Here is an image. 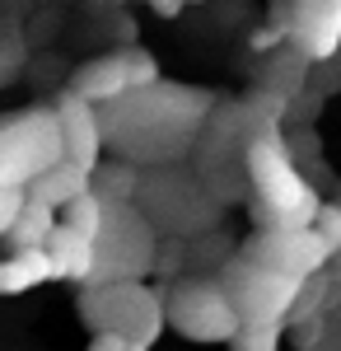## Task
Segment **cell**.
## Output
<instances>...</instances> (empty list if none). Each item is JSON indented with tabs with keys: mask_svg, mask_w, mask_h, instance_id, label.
Wrapping results in <instances>:
<instances>
[{
	"mask_svg": "<svg viewBox=\"0 0 341 351\" xmlns=\"http://www.w3.org/2000/svg\"><path fill=\"white\" fill-rule=\"evenodd\" d=\"M248 183L257 192V206L266 211L271 230H314L323 197L314 192V183L294 169L290 150L281 145L276 132H262L248 141Z\"/></svg>",
	"mask_w": 341,
	"mask_h": 351,
	"instance_id": "6da1fadb",
	"label": "cell"
},
{
	"mask_svg": "<svg viewBox=\"0 0 341 351\" xmlns=\"http://www.w3.org/2000/svg\"><path fill=\"white\" fill-rule=\"evenodd\" d=\"M79 314L84 324L99 332H117L131 347L150 351L159 342V332L168 328V309L164 295H155L145 281H117V286H89L79 295Z\"/></svg>",
	"mask_w": 341,
	"mask_h": 351,
	"instance_id": "7a4b0ae2",
	"label": "cell"
},
{
	"mask_svg": "<svg viewBox=\"0 0 341 351\" xmlns=\"http://www.w3.org/2000/svg\"><path fill=\"white\" fill-rule=\"evenodd\" d=\"M66 160L56 108H24L0 117V188H33Z\"/></svg>",
	"mask_w": 341,
	"mask_h": 351,
	"instance_id": "3957f363",
	"label": "cell"
},
{
	"mask_svg": "<svg viewBox=\"0 0 341 351\" xmlns=\"http://www.w3.org/2000/svg\"><path fill=\"white\" fill-rule=\"evenodd\" d=\"M164 309H168V328L201 347H234V337L243 332V314H238L234 295L225 291V281L183 276L164 295Z\"/></svg>",
	"mask_w": 341,
	"mask_h": 351,
	"instance_id": "277c9868",
	"label": "cell"
},
{
	"mask_svg": "<svg viewBox=\"0 0 341 351\" xmlns=\"http://www.w3.org/2000/svg\"><path fill=\"white\" fill-rule=\"evenodd\" d=\"M225 291L234 295L238 314H243V328H266V324H281L290 309L299 304L304 295V281H294L286 271H271L262 263H253L248 253L229 263L225 271Z\"/></svg>",
	"mask_w": 341,
	"mask_h": 351,
	"instance_id": "5b68a950",
	"label": "cell"
},
{
	"mask_svg": "<svg viewBox=\"0 0 341 351\" xmlns=\"http://www.w3.org/2000/svg\"><path fill=\"white\" fill-rule=\"evenodd\" d=\"M155 263V234L150 220L136 206H108V230L99 239V276L94 286H117V281H140Z\"/></svg>",
	"mask_w": 341,
	"mask_h": 351,
	"instance_id": "8992f818",
	"label": "cell"
},
{
	"mask_svg": "<svg viewBox=\"0 0 341 351\" xmlns=\"http://www.w3.org/2000/svg\"><path fill=\"white\" fill-rule=\"evenodd\" d=\"M337 248L323 239L318 230H262L257 239L248 243V258L253 263H262L271 271H286L294 281H304V276H314L318 267H327V258H332Z\"/></svg>",
	"mask_w": 341,
	"mask_h": 351,
	"instance_id": "52a82bcc",
	"label": "cell"
},
{
	"mask_svg": "<svg viewBox=\"0 0 341 351\" xmlns=\"http://www.w3.org/2000/svg\"><path fill=\"white\" fill-rule=\"evenodd\" d=\"M281 24L304 61H332L341 52V0H290Z\"/></svg>",
	"mask_w": 341,
	"mask_h": 351,
	"instance_id": "ba28073f",
	"label": "cell"
},
{
	"mask_svg": "<svg viewBox=\"0 0 341 351\" xmlns=\"http://www.w3.org/2000/svg\"><path fill=\"white\" fill-rule=\"evenodd\" d=\"M56 122H61V145H66V160L84 169V173H99L103 169V150H108V127L94 104L75 99L71 89L56 99Z\"/></svg>",
	"mask_w": 341,
	"mask_h": 351,
	"instance_id": "9c48e42d",
	"label": "cell"
},
{
	"mask_svg": "<svg viewBox=\"0 0 341 351\" xmlns=\"http://www.w3.org/2000/svg\"><path fill=\"white\" fill-rule=\"evenodd\" d=\"M71 94L84 99V104H94V108H112V104H122L127 94H131V75H127V56L122 52H103L94 56V61H84L75 75H71Z\"/></svg>",
	"mask_w": 341,
	"mask_h": 351,
	"instance_id": "30bf717a",
	"label": "cell"
},
{
	"mask_svg": "<svg viewBox=\"0 0 341 351\" xmlns=\"http://www.w3.org/2000/svg\"><path fill=\"white\" fill-rule=\"evenodd\" d=\"M47 253H52L56 281H84V286H94V276H99V243L79 239L75 230L56 225V234H52V243H47Z\"/></svg>",
	"mask_w": 341,
	"mask_h": 351,
	"instance_id": "8fae6325",
	"label": "cell"
},
{
	"mask_svg": "<svg viewBox=\"0 0 341 351\" xmlns=\"http://www.w3.org/2000/svg\"><path fill=\"white\" fill-rule=\"evenodd\" d=\"M84 192H94V173H84V169H75L71 160H61L56 169H47L33 188H28V197L33 202H42V206H52L56 216L75 202V197H84Z\"/></svg>",
	"mask_w": 341,
	"mask_h": 351,
	"instance_id": "7c38bea8",
	"label": "cell"
},
{
	"mask_svg": "<svg viewBox=\"0 0 341 351\" xmlns=\"http://www.w3.org/2000/svg\"><path fill=\"white\" fill-rule=\"evenodd\" d=\"M56 281L52 253L47 248H33V253H10L5 258V295H28L33 286H47Z\"/></svg>",
	"mask_w": 341,
	"mask_h": 351,
	"instance_id": "4fadbf2b",
	"label": "cell"
},
{
	"mask_svg": "<svg viewBox=\"0 0 341 351\" xmlns=\"http://www.w3.org/2000/svg\"><path fill=\"white\" fill-rule=\"evenodd\" d=\"M56 225H61V216H56L52 206H42V202H33L28 197L24 216H19V225L10 230V243H14V253H33V248H47L56 234Z\"/></svg>",
	"mask_w": 341,
	"mask_h": 351,
	"instance_id": "5bb4252c",
	"label": "cell"
},
{
	"mask_svg": "<svg viewBox=\"0 0 341 351\" xmlns=\"http://www.w3.org/2000/svg\"><path fill=\"white\" fill-rule=\"evenodd\" d=\"M61 225L75 230L79 239L99 243V239H103V230H108V202L99 197V192H84V197H75V202L61 211Z\"/></svg>",
	"mask_w": 341,
	"mask_h": 351,
	"instance_id": "9a60e30c",
	"label": "cell"
},
{
	"mask_svg": "<svg viewBox=\"0 0 341 351\" xmlns=\"http://www.w3.org/2000/svg\"><path fill=\"white\" fill-rule=\"evenodd\" d=\"M122 56H127V75H131V94L136 89H155L159 84V61L145 47H122Z\"/></svg>",
	"mask_w": 341,
	"mask_h": 351,
	"instance_id": "2e32d148",
	"label": "cell"
},
{
	"mask_svg": "<svg viewBox=\"0 0 341 351\" xmlns=\"http://www.w3.org/2000/svg\"><path fill=\"white\" fill-rule=\"evenodd\" d=\"M28 206V192L24 188H0V239H10V230L19 225Z\"/></svg>",
	"mask_w": 341,
	"mask_h": 351,
	"instance_id": "e0dca14e",
	"label": "cell"
},
{
	"mask_svg": "<svg viewBox=\"0 0 341 351\" xmlns=\"http://www.w3.org/2000/svg\"><path fill=\"white\" fill-rule=\"evenodd\" d=\"M281 324H266V328H243L234 337V351H281Z\"/></svg>",
	"mask_w": 341,
	"mask_h": 351,
	"instance_id": "ac0fdd59",
	"label": "cell"
},
{
	"mask_svg": "<svg viewBox=\"0 0 341 351\" xmlns=\"http://www.w3.org/2000/svg\"><path fill=\"white\" fill-rule=\"evenodd\" d=\"M314 230L341 253V202H337V206H327V202H323V211H318V225H314Z\"/></svg>",
	"mask_w": 341,
	"mask_h": 351,
	"instance_id": "d6986e66",
	"label": "cell"
},
{
	"mask_svg": "<svg viewBox=\"0 0 341 351\" xmlns=\"http://www.w3.org/2000/svg\"><path fill=\"white\" fill-rule=\"evenodd\" d=\"M286 38V24H271V28H257L253 33V52H276V43ZM290 43V38H286Z\"/></svg>",
	"mask_w": 341,
	"mask_h": 351,
	"instance_id": "ffe728a7",
	"label": "cell"
},
{
	"mask_svg": "<svg viewBox=\"0 0 341 351\" xmlns=\"http://www.w3.org/2000/svg\"><path fill=\"white\" fill-rule=\"evenodd\" d=\"M89 351H140V347H131V342L117 337V332H99V337L89 342Z\"/></svg>",
	"mask_w": 341,
	"mask_h": 351,
	"instance_id": "44dd1931",
	"label": "cell"
},
{
	"mask_svg": "<svg viewBox=\"0 0 341 351\" xmlns=\"http://www.w3.org/2000/svg\"><path fill=\"white\" fill-rule=\"evenodd\" d=\"M0 295H5V258H0Z\"/></svg>",
	"mask_w": 341,
	"mask_h": 351,
	"instance_id": "7402d4cb",
	"label": "cell"
},
{
	"mask_svg": "<svg viewBox=\"0 0 341 351\" xmlns=\"http://www.w3.org/2000/svg\"><path fill=\"white\" fill-rule=\"evenodd\" d=\"M178 5H201V0H178Z\"/></svg>",
	"mask_w": 341,
	"mask_h": 351,
	"instance_id": "603a6c76",
	"label": "cell"
}]
</instances>
